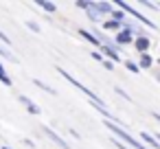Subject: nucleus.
<instances>
[{
  "label": "nucleus",
  "mask_w": 160,
  "mask_h": 149,
  "mask_svg": "<svg viewBox=\"0 0 160 149\" xmlns=\"http://www.w3.org/2000/svg\"><path fill=\"white\" fill-rule=\"evenodd\" d=\"M44 134H46V136H48V138H51L53 142H57V145H59L62 149H70V147H68V142H66L64 138H59V136H57V134H55V132H53L51 127H44Z\"/></svg>",
  "instance_id": "nucleus-8"
},
{
  "label": "nucleus",
  "mask_w": 160,
  "mask_h": 149,
  "mask_svg": "<svg viewBox=\"0 0 160 149\" xmlns=\"http://www.w3.org/2000/svg\"><path fill=\"white\" fill-rule=\"evenodd\" d=\"M116 7H118V11H123V13H129V16H134L138 22H142L145 27H149V29H156V24L147 18V16H142V13H138L132 5H127V2H123V0H116Z\"/></svg>",
  "instance_id": "nucleus-3"
},
{
  "label": "nucleus",
  "mask_w": 160,
  "mask_h": 149,
  "mask_svg": "<svg viewBox=\"0 0 160 149\" xmlns=\"http://www.w3.org/2000/svg\"><path fill=\"white\" fill-rule=\"evenodd\" d=\"M0 81H2V86H11V77L7 75V70H5V66H2V62H0Z\"/></svg>",
  "instance_id": "nucleus-14"
},
{
  "label": "nucleus",
  "mask_w": 160,
  "mask_h": 149,
  "mask_svg": "<svg viewBox=\"0 0 160 149\" xmlns=\"http://www.w3.org/2000/svg\"><path fill=\"white\" fill-rule=\"evenodd\" d=\"M103 68H108V70H112V68H114V64H112V62H108V59H103Z\"/></svg>",
  "instance_id": "nucleus-20"
},
{
  "label": "nucleus",
  "mask_w": 160,
  "mask_h": 149,
  "mask_svg": "<svg viewBox=\"0 0 160 149\" xmlns=\"http://www.w3.org/2000/svg\"><path fill=\"white\" fill-rule=\"evenodd\" d=\"M2 149H11V147H7V145H5V147H2Z\"/></svg>",
  "instance_id": "nucleus-23"
},
{
  "label": "nucleus",
  "mask_w": 160,
  "mask_h": 149,
  "mask_svg": "<svg viewBox=\"0 0 160 149\" xmlns=\"http://www.w3.org/2000/svg\"><path fill=\"white\" fill-rule=\"evenodd\" d=\"M33 83H35V86H38L40 90H44V92H48V94H55V88H51V86H46L44 81H40V79H35Z\"/></svg>",
  "instance_id": "nucleus-15"
},
{
  "label": "nucleus",
  "mask_w": 160,
  "mask_h": 149,
  "mask_svg": "<svg viewBox=\"0 0 160 149\" xmlns=\"http://www.w3.org/2000/svg\"><path fill=\"white\" fill-rule=\"evenodd\" d=\"M0 42H2V44H7V46H11V40H9V37H7L2 31H0Z\"/></svg>",
  "instance_id": "nucleus-18"
},
{
  "label": "nucleus",
  "mask_w": 160,
  "mask_h": 149,
  "mask_svg": "<svg viewBox=\"0 0 160 149\" xmlns=\"http://www.w3.org/2000/svg\"><path fill=\"white\" fill-rule=\"evenodd\" d=\"M151 64H153L151 55H149V53H142V55H140V64H138V68H151Z\"/></svg>",
  "instance_id": "nucleus-12"
},
{
  "label": "nucleus",
  "mask_w": 160,
  "mask_h": 149,
  "mask_svg": "<svg viewBox=\"0 0 160 149\" xmlns=\"http://www.w3.org/2000/svg\"><path fill=\"white\" fill-rule=\"evenodd\" d=\"M77 33H79V35H81V37L86 40V42H90L92 46H101V42L97 40V35H94V33H90V31H86V29H79Z\"/></svg>",
  "instance_id": "nucleus-10"
},
{
  "label": "nucleus",
  "mask_w": 160,
  "mask_h": 149,
  "mask_svg": "<svg viewBox=\"0 0 160 149\" xmlns=\"http://www.w3.org/2000/svg\"><path fill=\"white\" fill-rule=\"evenodd\" d=\"M57 72H59V75H62L64 79H68V81H70V83H72V86H75L77 90H81V92H83V94H86V97H88V99L92 101V105H94V107H97L99 112H103L105 116H110V112H108V107H105V103H103V101H101V99H99V97H97V94H94V92H92L90 88H86V86H83L81 81H77V79H75V77H72L70 72H66L64 68H57Z\"/></svg>",
  "instance_id": "nucleus-1"
},
{
  "label": "nucleus",
  "mask_w": 160,
  "mask_h": 149,
  "mask_svg": "<svg viewBox=\"0 0 160 149\" xmlns=\"http://www.w3.org/2000/svg\"><path fill=\"white\" fill-rule=\"evenodd\" d=\"M18 101H20V103H22V105H24V107L29 110V114H35V116L40 114V107H38V105H35V103H33V101H31L29 97L20 94V97H18Z\"/></svg>",
  "instance_id": "nucleus-7"
},
{
  "label": "nucleus",
  "mask_w": 160,
  "mask_h": 149,
  "mask_svg": "<svg viewBox=\"0 0 160 149\" xmlns=\"http://www.w3.org/2000/svg\"><path fill=\"white\" fill-rule=\"evenodd\" d=\"M116 147H118V149H127V147H125L123 142H118V140H116Z\"/></svg>",
  "instance_id": "nucleus-22"
},
{
  "label": "nucleus",
  "mask_w": 160,
  "mask_h": 149,
  "mask_svg": "<svg viewBox=\"0 0 160 149\" xmlns=\"http://www.w3.org/2000/svg\"><path fill=\"white\" fill-rule=\"evenodd\" d=\"M125 68H127L129 72H138V70H140L138 64H134V62H125Z\"/></svg>",
  "instance_id": "nucleus-16"
},
{
  "label": "nucleus",
  "mask_w": 160,
  "mask_h": 149,
  "mask_svg": "<svg viewBox=\"0 0 160 149\" xmlns=\"http://www.w3.org/2000/svg\"><path fill=\"white\" fill-rule=\"evenodd\" d=\"M40 9H44L46 13H55L57 11V5H53V2H46V0H38V2H35Z\"/></svg>",
  "instance_id": "nucleus-11"
},
{
  "label": "nucleus",
  "mask_w": 160,
  "mask_h": 149,
  "mask_svg": "<svg viewBox=\"0 0 160 149\" xmlns=\"http://www.w3.org/2000/svg\"><path fill=\"white\" fill-rule=\"evenodd\" d=\"M0 55H2V57H5V59H13V55H11V53H9V51H5V48H2V46H0Z\"/></svg>",
  "instance_id": "nucleus-19"
},
{
  "label": "nucleus",
  "mask_w": 160,
  "mask_h": 149,
  "mask_svg": "<svg viewBox=\"0 0 160 149\" xmlns=\"http://www.w3.org/2000/svg\"><path fill=\"white\" fill-rule=\"evenodd\" d=\"M101 51H103V53H101V57H103V59H108V62H112V64H114V62H121L118 48H116L114 44H103V46H101Z\"/></svg>",
  "instance_id": "nucleus-4"
},
{
  "label": "nucleus",
  "mask_w": 160,
  "mask_h": 149,
  "mask_svg": "<svg viewBox=\"0 0 160 149\" xmlns=\"http://www.w3.org/2000/svg\"><path fill=\"white\" fill-rule=\"evenodd\" d=\"M105 127H108V129H112V132H114V134H116L118 138H123V140H125V142H127V145H129L132 149H147V147H145V145H142L140 140H136L134 136H129V134H127V132H125V129H123L121 125H116L114 121H105Z\"/></svg>",
  "instance_id": "nucleus-2"
},
{
  "label": "nucleus",
  "mask_w": 160,
  "mask_h": 149,
  "mask_svg": "<svg viewBox=\"0 0 160 149\" xmlns=\"http://www.w3.org/2000/svg\"><path fill=\"white\" fill-rule=\"evenodd\" d=\"M27 27H29V29H31L33 33H40V24H38V22H33V20H29V22H27Z\"/></svg>",
  "instance_id": "nucleus-17"
},
{
  "label": "nucleus",
  "mask_w": 160,
  "mask_h": 149,
  "mask_svg": "<svg viewBox=\"0 0 160 149\" xmlns=\"http://www.w3.org/2000/svg\"><path fill=\"white\" fill-rule=\"evenodd\" d=\"M132 42H134V35H132L127 29H121V31L116 33V44H121V46L125 44V46H127V44H132Z\"/></svg>",
  "instance_id": "nucleus-6"
},
{
  "label": "nucleus",
  "mask_w": 160,
  "mask_h": 149,
  "mask_svg": "<svg viewBox=\"0 0 160 149\" xmlns=\"http://www.w3.org/2000/svg\"><path fill=\"white\" fill-rule=\"evenodd\" d=\"M140 138H142V145H149V149H158V147H160L158 138H156V136H151V134H147V132H142V134H140Z\"/></svg>",
  "instance_id": "nucleus-9"
},
{
  "label": "nucleus",
  "mask_w": 160,
  "mask_h": 149,
  "mask_svg": "<svg viewBox=\"0 0 160 149\" xmlns=\"http://www.w3.org/2000/svg\"><path fill=\"white\" fill-rule=\"evenodd\" d=\"M134 46H136V51L142 55V53H147L149 51V46H151V40L147 37V35H138V37H134V42H132Z\"/></svg>",
  "instance_id": "nucleus-5"
},
{
  "label": "nucleus",
  "mask_w": 160,
  "mask_h": 149,
  "mask_svg": "<svg viewBox=\"0 0 160 149\" xmlns=\"http://www.w3.org/2000/svg\"><path fill=\"white\" fill-rule=\"evenodd\" d=\"M121 27H123V24H121V22H114V20H105V22H103V29H105V31H121Z\"/></svg>",
  "instance_id": "nucleus-13"
},
{
  "label": "nucleus",
  "mask_w": 160,
  "mask_h": 149,
  "mask_svg": "<svg viewBox=\"0 0 160 149\" xmlns=\"http://www.w3.org/2000/svg\"><path fill=\"white\" fill-rule=\"evenodd\" d=\"M92 57H94V59H97V62H103V57H101V53H97V51H94V53H92Z\"/></svg>",
  "instance_id": "nucleus-21"
}]
</instances>
